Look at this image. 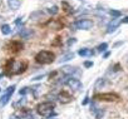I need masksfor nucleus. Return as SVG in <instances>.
I'll return each mask as SVG.
<instances>
[{
    "instance_id": "21",
    "label": "nucleus",
    "mask_w": 128,
    "mask_h": 119,
    "mask_svg": "<svg viewBox=\"0 0 128 119\" xmlns=\"http://www.w3.org/2000/svg\"><path fill=\"white\" fill-rule=\"evenodd\" d=\"M48 11H49V14H52V15H55V14H58L59 9H58V6L53 5V6H52L50 9H48Z\"/></svg>"
},
{
    "instance_id": "32",
    "label": "nucleus",
    "mask_w": 128,
    "mask_h": 119,
    "mask_svg": "<svg viewBox=\"0 0 128 119\" xmlns=\"http://www.w3.org/2000/svg\"><path fill=\"white\" fill-rule=\"evenodd\" d=\"M46 119H56V115H53V117H49V118H46Z\"/></svg>"
},
{
    "instance_id": "15",
    "label": "nucleus",
    "mask_w": 128,
    "mask_h": 119,
    "mask_svg": "<svg viewBox=\"0 0 128 119\" xmlns=\"http://www.w3.org/2000/svg\"><path fill=\"white\" fill-rule=\"evenodd\" d=\"M78 54L80 56H92V55H94V51L88 49V48H82V49L78 50Z\"/></svg>"
},
{
    "instance_id": "24",
    "label": "nucleus",
    "mask_w": 128,
    "mask_h": 119,
    "mask_svg": "<svg viewBox=\"0 0 128 119\" xmlns=\"http://www.w3.org/2000/svg\"><path fill=\"white\" fill-rule=\"evenodd\" d=\"M29 89H30V88H28V87H24V88H22V89L19 90V94H20V95H25V94L29 92Z\"/></svg>"
},
{
    "instance_id": "30",
    "label": "nucleus",
    "mask_w": 128,
    "mask_h": 119,
    "mask_svg": "<svg viewBox=\"0 0 128 119\" xmlns=\"http://www.w3.org/2000/svg\"><path fill=\"white\" fill-rule=\"evenodd\" d=\"M88 100H89V97H88V95H86V98H84V100H83V104L86 105V104L88 103Z\"/></svg>"
},
{
    "instance_id": "12",
    "label": "nucleus",
    "mask_w": 128,
    "mask_h": 119,
    "mask_svg": "<svg viewBox=\"0 0 128 119\" xmlns=\"http://www.w3.org/2000/svg\"><path fill=\"white\" fill-rule=\"evenodd\" d=\"M22 117H23L24 119H39V118L35 115V113L32 112V110H29V109H23Z\"/></svg>"
},
{
    "instance_id": "7",
    "label": "nucleus",
    "mask_w": 128,
    "mask_h": 119,
    "mask_svg": "<svg viewBox=\"0 0 128 119\" xmlns=\"http://www.w3.org/2000/svg\"><path fill=\"white\" fill-rule=\"evenodd\" d=\"M94 99L98 100H106V102H116L119 99V95L116 93H103V94H96Z\"/></svg>"
},
{
    "instance_id": "1",
    "label": "nucleus",
    "mask_w": 128,
    "mask_h": 119,
    "mask_svg": "<svg viewBox=\"0 0 128 119\" xmlns=\"http://www.w3.org/2000/svg\"><path fill=\"white\" fill-rule=\"evenodd\" d=\"M28 68V63L26 62H16L14 59H9L5 64V72L9 77L12 75H18L22 74Z\"/></svg>"
},
{
    "instance_id": "28",
    "label": "nucleus",
    "mask_w": 128,
    "mask_h": 119,
    "mask_svg": "<svg viewBox=\"0 0 128 119\" xmlns=\"http://www.w3.org/2000/svg\"><path fill=\"white\" fill-rule=\"evenodd\" d=\"M15 24H16L18 26H20V25L23 24V20H22V18H18V19L15 20Z\"/></svg>"
},
{
    "instance_id": "27",
    "label": "nucleus",
    "mask_w": 128,
    "mask_h": 119,
    "mask_svg": "<svg viewBox=\"0 0 128 119\" xmlns=\"http://www.w3.org/2000/svg\"><path fill=\"white\" fill-rule=\"evenodd\" d=\"M45 77V74H42V75H38V77H34L32 80H34V82H36V80H40V79H43Z\"/></svg>"
},
{
    "instance_id": "17",
    "label": "nucleus",
    "mask_w": 128,
    "mask_h": 119,
    "mask_svg": "<svg viewBox=\"0 0 128 119\" xmlns=\"http://www.w3.org/2000/svg\"><path fill=\"white\" fill-rule=\"evenodd\" d=\"M2 33L4 35H10L13 33V29H12V26L9 24H3L2 25Z\"/></svg>"
},
{
    "instance_id": "26",
    "label": "nucleus",
    "mask_w": 128,
    "mask_h": 119,
    "mask_svg": "<svg viewBox=\"0 0 128 119\" xmlns=\"http://www.w3.org/2000/svg\"><path fill=\"white\" fill-rule=\"evenodd\" d=\"M93 65H94V63H93V62H89V60L84 62V67H86V68H92Z\"/></svg>"
},
{
    "instance_id": "25",
    "label": "nucleus",
    "mask_w": 128,
    "mask_h": 119,
    "mask_svg": "<svg viewBox=\"0 0 128 119\" xmlns=\"http://www.w3.org/2000/svg\"><path fill=\"white\" fill-rule=\"evenodd\" d=\"M76 43H77V39L72 38V39H69V40H68V43H67V44H68V46H72V45H74Z\"/></svg>"
},
{
    "instance_id": "5",
    "label": "nucleus",
    "mask_w": 128,
    "mask_h": 119,
    "mask_svg": "<svg viewBox=\"0 0 128 119\" xmlns=\"http://www.w3.org/2000/svg\"><path fill=\"white\" fill-rule=\"evenodd\" d=\"M15 89H16V85H10V87L5 90V93L2 95V98H0V107H4L5 104H8V102L10 100V98H12V95L14 94Z\"/></svg>"
},
{
    "instance_id": "18",
    "label": "nucleus",
    "mask_w": 128,
    "mask_h": 119,
    "mask_svg": "<svg viewBox=\"0 0 128 119\" xmlns=\"http://www.w3.org/2000/svg\"><path fill=\"white\" fill-rule=\"evenodd\" d=\"M107 84H108L107 79H104V78H100V79H98V80H97V83H96V88H97V89H100V88L106 87Z\"/></svg>"
},
{
    "instance_id": "37",
    "label": "nucleus",
    "mask_w": 128,
    "mask_h": 119,
    "mask_svg": "<svg viewBox=\"0 0 128 119\" xmlns=\"http://www.w3.org/2000/svg\"><path fill=\"white\" fill-rule=\"evenodd\" d=\"M0 1H2V0H0Z\"/></svg>"
},
{
    "instance_id": "14",
    "label": "nucleus",
    "mask_w": 128,
    "mask_h": 119,
    "mask_svg": "<svg viewBox=\"0 0 128 119\" xmlns=\"http://www.w3.org/2000/svg\"><path fill=\"white\" fill-rule=\"evenodd\" d=\"M62 72H63L64 75L70 77L74 73H77V68H74V67H64V68H62Z\"/></svg>"
},
{
    "instance_id": "10",
    "label": "nucleus",
    "mask_w": 128,
    "mask_h": 119,
    "mask_svg": "<svg viewBox=\"0 0 128 119\" xmlns=\"http://www.w3.org/2000/svg\"><path fill=\"white\" fill-rule=\"evenodd\" d=\"M8 49L10 51H13V53H18V51L23 50V44L19 40H13V41H10L8 44Z\"/></svg>"
},
{
    "instance_id": "16",
    "label": "nucleus",
    "mask_w": 128,
    "mask_h": 119,
    "mask_svg": "<svg viewBox=\"0 0 128 119\" xmlns=\"http://www.w3.org/2000/svg\"><path fill=\"white\" fill-rule=\"evenodd\" d=\"M33 35V31L30 29H26V28H20V36L23 39H28Z\"/></svg>"
},
{
    "instance_id": "8",
    "label": "nucleus",
    "mask_w": 128,
    "mask_h": 119,
    "mask_svg": "<svg viewBox=\"0 0 128 119\" xmlns=\"http://www.w3.org/2000/svg\"><path fill=\"white\" fill-rule=\"evenodd\" d=\"M56 99H58L62 104H67V103H69V102H72V100H73V97H72L68 92L62 90V92L56 95Z\"/></svg>"
},
{
    "instance_id": "20",
    "label": "nucleus",
    "mask_w": 128,
    "mask_h": 119,
    "mask_svg": "<svg viewBox=\"0 0 128 119\" xmlns=\"http://www.w3.org/2000/svg\"><path fill=\"white\" fill-rule=\"evenodd\" d=\"M109 14L112 15V16H114V18H120L122 16V11H119V10H110L109 11Z\"/></svg>"
},
{
    "instance_id": "31",
    "label": "nucleus",
    "mask_w": 128,
    "mask_h": 119,
    "mask_svg": "<svg viewBox=\"0 0 128 119\" xmlns=\"http://www.w3.org/2000/svg\"><path fill=\"white\" fill-rule=\"evenodd\" d=\"M122 23L123 24H128V16H126L124 19H122Z\"/></svg>"
},
{
    "instance_id": "6",
    "label": "nucleus",
    "mask_w": 128,
    "mask_h": 119,
    "mask_svg": "<svg viewBox=\"0 0 128 119\" xmlns=\"http://www.w3.org/2000/svg\"><path fill=\"white\" fill-rule=\"evenodd\" d=\"M66 84L72 89V90H80L83 88V84L79 79L77 78H73V77H67V80H66Z\"/></svg>"
},
{
    "instance_id": "4",
    "label": "nucleus",
    "mask_w": 128,
    "mask_h": 119,
    "mask_svg": "<svg viewBox=\"0 0 128 119\" xmlns=\"http://www.w3.org/2000/svg\"><path fill=\"white\" fill-rule=\"evenodd\" d=\"M73 28L77 30H89L93 28V21L89 19H79L73 24Z\"/></svg>"
},
{
    "instance_id": "9",
    "label": "nucleus",
    "mask_w": 128,
    "mask_h": 119,
    "mask_svg": "<svg viewBox=\"0 0 128 119\" xmlns=\"http://www.w3.org/2000/svg\"><path fill=\"white\" fill-rule=\"evenodd\" d=\"M120 23H122V19H119V18L112 19V21H110V23L108 24V26H107V33H108V34L114 33V31L118 29V26L120 25Z\"/></svg>"
},
{
    "instance_id": "35",
    "label": "nucleus",
    "mask_w": 128,
    "mask_h": 119,
    "mask_svg": "<svg viewBox=\"0 0 128 119\" xmlns=\"http://www.w3.org/2000/svg\"><path fill=\"white\" fill-rule=\"evenodd\" d=\"M0 92H2V88H0Z\"/></svg>"
},
{
    "instance_id": "29",
    "label": "nucleus",
    "mask_w": 128,
    "mask_h": 119,
    "mask_svg": "<svg viewBox=\"0 0 128 119\" xmlns=\"http://www.w3.org/2000/svg\"><path fill=\"white\" fill-rule=\"evenodd\" d=\"M10 119H20V117H19L18 114H13V115L10 117Z\"/></svg>"
},
{
    "instance_id": "36",
    "label": "nucleus",
    "mask_w": 128,
    "mask_h": 119,
    "mask_svg": "<svg viewBox=\"0 0 128 119\" xmlns=\"http://www.w3.org/2000/svg\"><path fill=\"white\" fill-rule=\"evenodd\" d=\"M0 19H2V16H0Z\"/></svg>"
},
{
    "instance_id": "19",
    "label": "nucleus",
    "mask_w": 128,
    "mask_h": 119,
    "mask_svg": "<svg viewBox=\"0 0 128 119\" xmlns=\"http://www.w3.org/2000/svg\"><path fill=\"white\" fill-rule=\"evenodd\" d=\"M97 49H98V51H99V53H103V51H106V50L108 49V44H107V43H102V44H99V45H98V48H97Z\"/></svg>"
},
{
    "instance_id": "33",
    "label": "nucleus",
    "mask_w": 128,
    "mask_h": 119,
    "mask_svg": "<svg viewBox=\"0 0 128 119\" xmlns=\"http://www.w3.org/2000/svg\"><path fill=\"white\" fill-rule=\"evenodd\" d=\"M109 54H110L109 51H108V53H106V54H104V58H108V56H109Z\"/></svg>"
},
{
    "instance_id": "22",
    "label": "nucleus",
    "mask_w": 128,
    "mask_h": 119,
    "mask_svg": "<svg viewBox=\"0 0 128 119\" xmlns=\"http://www.w3.org/2000/svg\"><path fill=\"white\" fill-rule=\"evenodd\" d=\"M25 103H26V99H25V98H22V99H20L19 102H16V103L14 104V107H15V108H18L19 105H22V107H23V105H24Z\"/></svg>"
},
{
    "instance_id": "13",
    "label": "nucleus",
    "mask_w": 128,
    "mask_h": 119,
    "mask_svg": "<svg viewBox=\"0 0 128 119\" xmlns=\"http://www.w3.org/2000/svg\"><path fill=\"white\" fill-rule=\"evenodd\" d=\"M74 53L73 51H69V53H66V54H64V55H62L60 56V59H59V63L62 64V63H67V62H69V60H72V59L74 58Z\"/></svg>"
},
{
    "instance_id": "23",
    "label": "nucleus",
    "mask_w": 128,
    "mask_h": 119,
    "mask_svg": "<svg viewBox=\"0 0 128 119\" xmlns=\"http://www.w3.org/2000/svg\"><path fill=\"white\" fill-rule=\"evenodd\" d=\"M42 15H43V13H42V11H36V13H33V14L30 15V19L36 20V18H38V16H42Z\"/></svg>"
},
{
    "instance_id": "3",
    "label": "nucleus",
    "mask_w": 128,
    "mask_h": 119,
    "mask_svg": "<svg viewBox=\"0 0 128 119\" xmlns=\"http://www.w3.org/2000/svg\"><path fill=\"white\" fill-rule=\"evenodd\" d=\"M54 104L52 102H43L40 104H38L36 107V113L42 117H45V118H49V117H53L55 115L54 114Z\"/></svg>"
},
{
    "instance_id": "34",
    "label": "nucleus",
    "mask_w": 128,
    "mask_h": 119,
    "mask_svg": "<svg viewBox=\"0 0 128 119\" xmlns=\"http://www.w3.org/2000/svg\"><path fill=\"white\" fill-rule=\"evenodd\" d=\"M3 77H4V73H0V79H2Z\"/></svg>"
},
{
    "instance_id": "2",
    "label": "nucleus",
    "mask_w": 128,
    "mask_h": 119,
    "mask_svg": "<svg viewBox=\"0 0 128 119\" xmlns=\"http://www.w3.org/2000/svg\"><path fill=\"white\" fill-rule=\"evenodd\" d=\"M54 59H55V54L53 51H49V50H42L35 55V62L38 64H42V65H46V64L53 63Z\"/></svg>"
},
{
    "instance_id": "11",
    "label": "nucleus",
    "mask_w": 128,
    "mask_h": 119,
    "mask_svg": "<svg viewBox=\"0 0 128 119\" xmlns=\"http://www.w3.org/2000/svg\"><path fill=\"white\" fill-rule=\"evenodd\" d=\"M22 5V0H8V6L10 10H18Z\"/></svg>"
}]
</instances>
